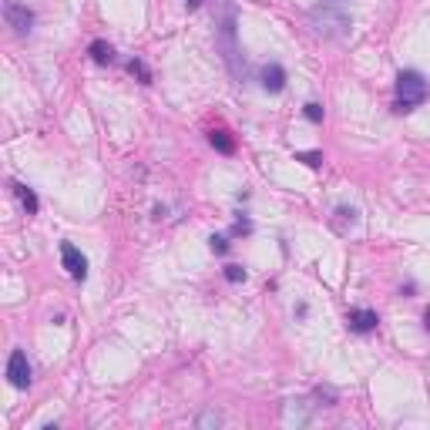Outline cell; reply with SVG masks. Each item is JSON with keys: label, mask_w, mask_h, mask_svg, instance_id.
Masks as SVG:
<instances>
[{"label": "cell", "mask_w": 430, "mask_h": 430, "mask_svg": "<svg viewBox=\"0 0 430 430\" xmlns=\"http://www.w3.org/2000/svg\"><path fill=\"white\" fill-rule=\"evenodd\" d=\"M7 380L17 387V390H27L30 387V363H27L24 350H14L10 360H7Z\"/></svg>", "instance_id": "3957f363"}, {"label": "cell", "mask_w": 430, "mask_h": 430, "mask_svg": "<svg viewBox=\"0 0 430 430\" xmlns=\"http://www.w3.org/2000/svg\"><path fill=\"white\" fill-rule=\"evenodd\" d=\"M208 141H212L219 152H226V155L235 152V141L228 138V131H212V135H208Z\"/></svg>", "instance_id": "30bf717a"}, {"label": "cell", "mask_w": 430, "mask_h": 430, "mask_svg": "<svg viewBox=\"0 0 430 430\" xmlns=\"http://www.w3.org/2000/svg\"><path fill=\"white\" fill-rule=\"evenodd\" d=\"M228 249V242L222 239V235H212V253H226Z\"/></svg>", "instance_id": "2e32d148"}, {"label": "cell", "mask_w": 430, "mask_h": 430, "mask_svg": "<svg viewBox=\"0 0 430 430\" xmlns=\"http://www.w3.org/2000/svg\"><path fill=\"white\" fill-rule=\"evenodd\" d=\"M185 3H188V7H199V3H202V0H185Z\"/></svg>", "instance_id": "ac0fdd59"}, {"label": "cell", "mask_w": 430, "mask_h": 430, "mask_svg": "<svg viewBox=\"0 0 430 430\" xmlns=\"http://www.w3.org/2000/svg\"><path fill=\"white\" fill-rule=\"evenodd\" d=\"M222 420H219V413H202L199 417V427H219Z\"/></svg>", "instance_id": "9a60e30c"}, {"label": "cell", "mask_w": 430, "mask_h": 430, "mask_svg": "<svg viewBox=\"0 0 430 430\" xmlns=\"http://www.w3.org/2000/svg\"><path fill=\"white\" fill-rule=\"evenodd\" d=\"M14 192H17V199H21V202H24L27 215H34V212H37V208H41V202H37V195H34V192H30V188H27V185H17V182H14Z\"/></svg>", "instance_id": "ba28073f"}, {"label": "cell", "mask_w": 430, "mask_h": 430, "mask_svg": "<svg viewBox=\"0 0 430 430\" xmlns=\"http://www.w3.org/2000/svg\"><path fill=\"white\" fill-rule=\"evenodd\" d=\"M128 71H131V75H138V77H141V81H145V84L152 81V75H148V68H145L141 61H128Z\"/></svg>", "instance_id": "8fae6325"}, {"label": "cell", "mask_w": 430, "mask_h": 430, "mask_svg": "<svg viewBox=\"0 0 430 430\" xmlns=\"http://www.w3.org/2000/svg\"><path fill=\"white\" fill-rule=\"evenodd\" d=\"M306 118H309V121H323V108H320V104H306Z\"/></svg>", "instance_id": "4fadbf2b"}, {"label": "cell", "mask_w": 430, "mask_h": 430, "mask_svg": "<svg viewBox=\"0 0 430 430\" xmlns=\"http://www.w3.org/2000/svg\"><path fill=\"white\" fill-rule=\"evenodd\" d=\"M424 326H427V333H430V309H427V316H424Z\"/></svg>", "instance_id": "e0dca14e"}, {"label": "cell", "mask_w": 430, "mask_h": 430, "mask_svg": "<svg viewBox=\"0 0 430 430\" xmlns=\"http://www.w3.org/2000/svg\"><path fill=\"white\" fill-rule=\"evenodd\" d=\"M215 27H219V41H222V51H226L228 71L235 77H242V64H239V44H235V7L228 0H219V17H215Z\"/></svg>", "instance_id": "6da1fadb"}, {"label": "cell", "mask_w": 430, "mask_h": 430, "mask_svg": "<svg viewBox=\"0 0 430 430\" xmlns=\"http://www.w3.org/2000/svg\"><path fill=\"white\" fill-rule=\"evenodd\" d=\"M226 279L228 282H242V279H246V269H242V266H226Z\"/></svg>", "instance_id": "7c38bea8"}, {"label": "cell", "mask_w": 430, "mask_h": 430, "mask_svg": "<svg viewBox=\"0 0 430 430\" xmlns=\"http://www.w3.org/2000/svg\"><path fill=\"white\" fill-rule=\"evenodd\" d=\"M61 262H64V269L71 273V279L84 282V276H88V259H84V253H81L77 246L61 242Z\"/></svg>", "instance_id": "277c9868"}, {"label": "cell", "mask_w": 430, "mask_h": 430, "mask_svg": "<svg viewBox=\"0 0 430 430\" xmlns=\"http://www.w3.org/2000/svg\"><path fill=\"white\" fill-rule=\"evenodd\" d=\"M3 17H7V24L14 27L17 34H27L30 24H34V14H30V7H24L21 0H7L3 3Z\"/></svg>", "instance_id": "5b68a950"}, {"label": "cell", "mask_w": 430, "mask_h": 430, "mask_svg": "<svg viewBox=\"0 0 430 430\" xmlns=\"http://www.w3.org/2000/svg\"><path fill=\"white\" fill-rule=\"evenodd\" d=\"M262 88L279 95V91L286 88V71H282L279 64H266V68H262Z\"/></svg>", "instance_id": "52a82bcc"}, {"label": "cell", "mask_w": 430, "mask_h": 430, "mask_svg": "<svg viewBox=\"0 0 430 430\" xmlns=\"http://www.w3.org/2000/svg\"><path fill=\"white\" fill-rule=\"evenodd\" d=\"M427 98V81L417 75V71H400L397 77V104L393 111H410Z\"/></svg>", "instance_id": "7a4b0ae2"}, {"label": "cell", "mask_w": 430, "mask_h": 430, "mask_svg": "<svg viewBox=\"0 0 430 430\" xmlns=\"http://www.w3.org/2000/svg\"><path fill=\"white\" fill-rule=\"evenodd\" d=\"M300 162L313 165V168H320V165H323V155H320V152H306V155H300Z\"/></svg>", "instance_id": "5bb4252c"}, {"label": "cell", "mask_w": 430, "mask_h": 430, "mask_svg": "<svg viewBox=\"0 0 430 430\" xmlns=\"http://www.w3.org/2000/svg\"><path fill=\"white\" fill-rule=\"evenodd\" d=\"M377 323L380 320L373 309H350V313H346V326L353 329V333H373Z\"/></svg>", "instance_id": "8992f818"}, {"label": "cell", "mask_w": 430, "mask_h": 430, "mask_svg": "<svg viewBox=\"0 0 430 430\" xmlns=\"http://www.w3.org/2000/svg\"><path fill=\"white\" fill-rule=\"evenodd\" d=\"M91 57H95L98 64H111V61H115V48L104 44V41H95V44H91Z\"/></svg>", "instance_id": "9c48e42d"}]
</instances>
